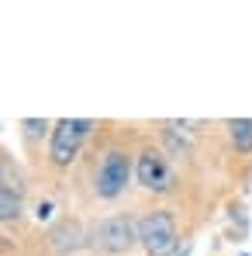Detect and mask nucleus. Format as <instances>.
Instances as JSON below:
<instances>
[{
    "instance_id": "1",
    "label": "nucleus",
    "mask_w": 252,
    "mask_h": 256,
    "mask_svg": "<svg viewBox=\"0 0 252 256\" xmlns=\"http://www.w3.org/2000/svg\"><path fill=\"white\" fill-rule=\"evenodd\" d=\"M135 180V152L128 146H107L90 173V190L97 201H118L125 198Z\"/></svg>"
},
{
    "instance_id": "2",
    "label": "nucleus",
    "mask_w": 252,
    "mask_h": 256,
    "mask_svg": "<svg viewBox=\"0 0 252 256\" xmlns=\"http://www.w3.org/2000/svg\"><path fill=\"white\" fill-rule=\"evenodd\" d=\"M97 132V122L93 118H59L52 125V135H48V149H45V163L48 170L66 173L83 152L86 138Z\"/></svg>"
},
{
    "instance_id": "3",
    "label": "nucleus",
    "mask_w": 252,
    "mask_h": 256,
    "mask_svg": "<svg viewBox=\"0 0 252 256\" xmlns=\"http://www.w3.org/2000/svg\"><path fill=\"white\" fill-rule=\"evenodd\" d=\"M90 250L97 256H128L138 250V218L128 212L90 222Z\"/></svg>"
},
{
    "instance_id": "4",
    "label": "nucleus",
    "mask_w": 252,
    "mask_h": 256,
    "mask_svg": "<svg viewBox=\"0 0 252 256\" xmlns=\"http://www.w3.org/2000/svg\"><path fill=\"white\" fill-rule=\"evenodd\" d=\"M180 246V222L169 208H149L138 214V250L145 256H173Z\"/></svg>"
},
{
    "instance_id": "5",
    "label": "nucleus",
    "mask_w": 252,
    "mask_h": 256,
    "mask_svg": "<svg viewBox=\"0 0 252 256\" xmlns=\"http://www.w3.org/2000/svg\"><path fill=\"white\" fill-rule=\"evenodd\" d=\"M135 184L152 194V198H166L176 190V173H173V163L163 152V146H142L135 149Z\"/></svg>"
},
{
    "instance_id": "6",
    "label": "nucleus",
    "mask_w": 252,
    "mask_h": 256,
    "mask_svg": "<svg viewBox=\"0 0 252 256\" xmlns=\"http://www.w3.org/2000/svg\"><path fill=\"white\" fill-rule=\"evenodd\" d=\"M45 246H48V256H76L90 250V228L76 214H59L45 232Z\"/></svg>"
},
{
    "instance_id": "7",
    "label": "nucleus",
    "mask_w": 252,
    "mask_h": 256,
    "mask_svg": "<svg viewBox=\"0 0 252 256\" xmlns=\"http://www.w3.org/2000/svg\"><path fill=\"white\" fill-rule=\"evenodd\" d=\"M225 132H228V146L239 156H252V118H228Z\"/></svg>"
},
{
    "instance_id": "8",
    "label": "nucleus",
    "mask_w": 252,
    "mask_h": 256,
    "mask_svg": "<svg viewBox=\"0 0 252 256\" xmlns=\"http://www.w3.org/2000/svg\"><path fill=\"white\" fill-rule=\"evenodd\" d=\"M21 218H24V190H14V187L0 184V222L17 225Z\"/></svg>"
},
{
    "instance_id": "9",
    "label": "nucleus",
    "mask_w": 252,
    "mask_h": 256,
    "mask_svg": "<svg viewBox=\"0 0 252 256\" xmlns=\"http://www.w3.org/2000/svg\"><path fill=\"white\" fill-rule=\"evenodd\" d=\"M52 125L55 122H45V118H21V138H24V146L35 152L45 135H52Z\"/></svg>"
},
{
    "instance_id": "10",
    "label": "nucleus",
    "mask_w": 252,
    "mask_h": 256,
    "mask_svg": "<svg viewBox=\"0 0 252 256\" xmlns=\"http://www.w3.org/2000/svg\"><path fill=\"white\" fill-rule=\"evenodd\" d=\"M190 250H194V242H190V239H183V246H180L173 256H190Z\"/></svg>"
},
{
    "instance_id": "11",
    "label": "nucleus",
    "mask_w": 252,
    "mask_h": 256,
    "mask_svg": "<svg viewBox=\"0 0 252 256\" xmlns=\"http://www.w3.org/2000/svg\"><path fill=\"white\" fill-rule=\"evenodd\" d=\"M242 256H252V253H242Z\"/></svg>"
}]
</instances>
